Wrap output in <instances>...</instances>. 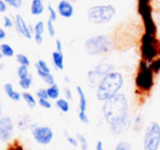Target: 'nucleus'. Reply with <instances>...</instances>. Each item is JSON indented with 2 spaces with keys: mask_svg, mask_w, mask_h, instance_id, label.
Wrapping results in <instances>:
<instances>
[{
  "mask_svg": "<svg viewBox=\"0 0 160 150\" xmlns=\"http://www.w3.org/2000/svg\"><path fill=\"white\" fill-rule=\"evenodd\" d=\"M8 4L4 2V0H0V13H4L7 11Z\"/></svg>",
  "mask_w": 160,
  "mask_h": 150,
  "instance_id": "nucleus-36",
  "label": "nucleus"
},
{
  "mask_svg": "<svg viewBox=\"0 0 160 150\" xmlns=\"http://www.w3.org/2000/svg\"><path fill=\"white\" fill-rule=\"evenodd\" d=\"M14 26V20L11 17H3V27L6 28H12Z\"/></svg>",
  "mask_w": 160,
  "mask_h": 150,
  "instance_id": "nucleus-29",
  "label": "nucleus"
},
{
  "mask_svg": "<svg viewBox=\"0 0 160 150\" xmlns=\"http://www.w3.org/2000/svg\"><path fill=\"white\" fill-rule=\"evenodd\" d=\"M0 119H1V104H0Z\"/></svg>",
  "mask_w": 160,
  "mask_h": 150,
  "instance_id": "nucleus-43",
  "label": "nucleus"
},
{
  "mask_svg": "<svg viewBox=\"0 0 160 150\" xmlns=\"http://www.w3.org/2000/svg\"><path fill=\"white\" fill-rule=\"evenodd\" d=\"M64 95H65V97H67L68 100L72 99V93H71V90H70L69 88H64Z\"/></svg>",
  "mask_w": 160,
  "mask_h": 150,
  "instance_id": "nucleus-38",
  "label": "nucleus"
},
{
  "mask_svg": "<svg viewBox=\"0 0 160 150\" xmlns=\"http://www.w3.org/2000/svg\"><path fill=\"white\" fill-rule=\"evenodd\" d=\"M32 83H33L32 77L28 75V77L21 78V80H20V82H19V85H20V87H21V88H23V89H25V90H26V89H28L31 87Z\"/></svg>",
  "mask_w": 160,
  "mask_h": 150,
  "instance_id": "nucleus-22",
  "label": "nucleus"
},
{
  "mask_svg": "<svg viewBox=\"0 0 160 150\" xmlns=\"http://www.w3.org/2000/svg\"><path fill=\"white\" fill-rule=\"evenodd\" d=\"M3 88H4V91H6L7 96H8L10 99H12L13 101H20V99H21V95H20L18 91H15L14 89H13L12 84H10V83H7V84L3 86Z\"/></svg>",
  "mask_w": 160,
  "mask_h": 150,
  "instance_id": "nucleus-14",
  "label": "nucleus"
},
{
  "mask_svg": "<svg viewBox=\"0 0 160 150\" xmlns=\"http://www.w3.org/2000/svg\"><path fill=\"white\" fill-rule=\"evenodd\" d=\"M22 97H23L24 101L28 104V106L30 107V108H35L36 107V100H35V98L33 97V95H31L30 93H23Z\"/></svg>",
  "mask_w": 160,
  "mask_h": 150,
  "instance_id": "nucleus-19",
  "label": "nucleus"
},
{
  "mask_svg": "<svg viewBox=\"0 0 160 150\" xmlns=\"http://www.w3.org/2000/svg\"><path fill=\"white\" fill-rule=\"evenodd\" d=\"M45 11V6L42 0H32L31 2V13L35 17L42 14Z\"/></svg>",
  "mask_w": 160,
  "mask_h": 150,
  "instance_id": "nucleus-12",
  "label": "nucleus"
},
{
  "mask_svg": "<svg viewBox=\"0 0 160 150\" xmlns=\"http://www.w3.org/2000/svg\"><path fill=\"white\" fill-rule=\"evenodd\" d=\"M7 4L11 8H14V9H20L23 4V0H4Z\"/></svg>",
  "mask_w": 160,
  "mask_h": 150,
  "instance_id": "nucleus-27",
  "label": "nucleus"
},
{
  "mask_svg": "<svg viewBox=\"0 0 160 150\" xmlns=\"http://www.w3.org/2000/svg\"><path fill=\"white\" fill-rule=\"evenodd\" d=\"M52 62L53 65L57 70H63L64 69V62H63V53L62 51H53L52 52Z\"/></svg>",
  "mask_w": 160,
  "mask_h": 150,
  "instance_id": "nucleus-13",
  "label": "nucleus"
},
{
  "mask_svg": "<svg viewBox=\"0 0 160 150\" xmlns=\"http://www.w3.org/2000/svg\"><path fill=\"white\" fill-rule=\"evenodd\" d=\"M38 104H39L40 106L45 109H50L51 108L50 101H49L48 99H46V98H39V99H38Z\"/></svg>",
  "mask_w": 160,
  "mask_h": 150,
  "instance_id": "nucleus-31",
  "label": "nucleus"
},
{
  "mask_svg": "<svg viewBox=\"0 0 160 150\" xmlns=\"http://www.w3.org/2000/svg\"><path fill=\"white\" fill-rule=\"evenodd\" d=\"M36 69H39V70L44 71V72H48L50 73V69H49L48 64H47V62L45 61V60H38L37 63H36Z\"/></svg>",
  "mask_w": 160,
  "mask_h": 150,
  "instance_id": "nucleus-24",
  "label": "nucleus"
},
{
  "mask_svg": "<svg viewBox=\"0 0 160 150\" xmlns=\"http://www.w3.org/2000/svg\"><path fill=\"white\" fill-rule=\"evenodd\" d=\"M96 149L97 150H105V149H103V147H102V143H101L100 140H98V142H97Z\"/></svg>",
  "mask_w": 160,
  "mask_h": 150,
  "instance_id": "nucleus-40",
  "label": "nucleus"
},
{
  "mask_svg": "<svg viewBox=\"0 0 160 150\" xmlns=\"http://www.w3.org/2000/svg\"><path fill=\"white\" fill-rule=\"evenodd\" d=\"M53 23H55V22L51 21L50 19H48L46 22V31L50 37H53L56 35V28H55V26H53Z\"/></svg>",
  "mask_w": 160,
  "mask_h": 150,
  "instance_id": "nucleus-23",
  "label": "nucleus"
},
{
  "mask_svg": "<svg viewBox=\"0 0 160 150\" xmlns=\"http://www.w3.org/2000/svg\"><path fill=\"white\" fill-rule=\"evenodd\" d=\"M78 119L81 120V122L83 123H89V119L87 118V114L86 112H78Z\"/></svg>",
  "mask_w": 160,
  "mask_h": 150,
  "instance_id": "nucleus-35",
  "label": "nucleus"
},
{
  "mask_svg": "<svg viewBox=\"0 0 160 150\" xmlns=\"http://www.w3.org/2000/svg\"><path fill=\"white\" fill-rule=\"evenodd\" d=\"M68 1H71V2H74V1H78V0H68Z\"/></svg>",
  "mask_w": 160,
  "mask_h": 150,
  "instance_id": "nucleus-44",
  "label": "nucleus"
},
{
  "mask_svg": "<svg viewBox=\"0 0 160 150\" xmlns=\"http://www.w3.org/2000/svg\"><path fill=\"white\" fill-rule=\"evenodd\" d=\"M36 96H37L38 98H46V99H49L48 93H47V89H45V88L38 89L37 93H36Z\"/></svg>",
  "mask_w": 160,
  "mask_h": 150,
  "instance_id": "nucleus-33",
  "label": "nucleus"
},
{
  "mask_svg": "<svg viewBox=\"0 0 160 150\" xmlns=\"http://www.w3.org/2000/svg\"><path fill=\"white\" fill-rule=\"evenodd\" d=\"M46 31V24L42 21H38L34 25V40L37 45H42L44 40V33Z\"/></svg>",
  "mask_w": 160,
  "mask_h": 150,
  "instance_id": "nucleus-11",
  "label": "nucleus"
},
{
  "mask_svg": "<svg viewBox=\"0 0 160 150\" xmlns=\"http://www.w3.org/2000/svg\"><path fill=\"white\" fill-rule=\"evenodd\" d=\"M116 14V9L111 4H100L91 7L87 11V19L93 24H106L112 20Z\"/></svg>",
  "mask_w": 160,
  "mask_h": 150,
  "instance_id": "nucleus-4",
  "label": "nucleus"
},
{
  "mask_svg": "<svg viewBox=\"0 0 160 150\" xmlns=\"http://www.w3.org/2000/svg\"><path fill=\"white\" fill-rule=\"evenodd\" d=\"M102 113L112 133L116 135L122 133L127 128L128 120V104L125 96L117 94L106 100L102 106Z\"/></svg>",
  "mask_w": 160,
  "mask_h": 150,
  "instance_id": "nucleus-1",
  "label": "nucleus"
},
{
  "mask_svg": "<svg viewBox=\"0 0 160 150\" xmlns=\"http://www.w3.org/2000/svg\"><path fill=\"white\" fill-rule=\"evenodd\" d=\"M13 135V123L10 116L0 119V140L8 142Z\"/></svg>",
  "mask_w": 160,
  "mask_h": 150,
  "instance_id": "nucleus-9",
  "label": "nucleus"
},
{
  "mask_svg": "<svg viewBox=\"0 0 160 150\" xmlns=\"http://www.w3.org/2000/svg\"><path fill=\"white\" fill-rule=\"evenodd\" d=\"M112 42L106 35H95L85 40L84 49L89 56L105 55L111 49Z\"/></svg>",
  "mask_w": 160,
  "mask_h": 150,
  "instance_id": "nucleus-3",
  "label": "nucleus"
},
{
  "mask_svg": "<svg viewBox=\"0 0 160 150\" xmlns=\"http://www.w3.org/2000/svg\"><path fill=\"white\" fill-rule=\"evenodd\" d=\"M113 70V65L110 63H100L94 68L93 70H91L87 74L88 77V82L92 85H96L97 83H99L102 77H105L107 74H109L110 72H112Z\"/></svg>",
  "mask_w": 160,
  "mask_h": 150,
  "instance_id": "nucleus-6",
  "label": "nucleus"
},
{
  "mask_svg": "<svg viewBox=\"0 0 160 150\" xmlns=\"http://www.w3.org/2000/svg\"><path fill=\"white\" fill-rule=\"evenodd\" d=\"M2 58H3V55H2L1 50H0V59H2Z\"/></svg>",
  "mask_w": 160,
  "mask_h": 150,
  "instance_id": "nucleus-42",
  "label": "nucleus"
},
{
  "mask_svg": "<svg viewBox=\"0 0 160 150\" xmlns=\"http://www.w3.org/2000/svg\"><path fill=\"white\" fill-rule=\"evenodd\" d=\"M36 70H37L38 76H39V77L42 78L45 83H47V84H49V85L55 84V77H53V75L51 74V73L44 72V71L39 70V69H36Z\"/></svg>",
  "mask_w": 160,
  "mask_h": 150,
  "instance_id": "nucleus-16",
  "label": "nucleus"
},
{
  "mask_svg": "<svg viewBox=\"0 0 160 150\" xmlns=\"http://www.w3.org/2000/svg\"><path fill=\"white\" fill-rule=\"evenodd\" d=\"M33 136L38 144L48 145L52 140L53 132L48 126H37L33 129Z\"/></svg>",
  "mask_w": 160,
  "mask_h": 150,
  "instance_id": "nucleus-8",
  "label": "nucleus"
},
{
  "mask_svg": "<svg viewBox=\"0 0 160 150\" xmlns=\"http://www.w3.org/2000/svg\"><path fill=\"white\" fill-rule=\"evenodd\" d=\"M47 10H48V13H49V17H48V19H50L51 21H53V22L57 21L58 14H59V13H58V11H57V10H55V8H53L52 6H50V4L48 6Z\"/></svg>",
  "mask_w": 160,
  "mask_h": 150,
  "instance_id": "nucleus-25",
  "label": "nucleus"
},
{
  "mask_svg": "<svg viewBox=\"0 0 160 150\" xmlns=\"http://www.w3.org/2000/svg\"><path fill=\"white\" fill-rule=\"evenodd\" d=\"M56 104H57V107L60 109V110L62 111V112H68L70 109V106H69V102H68L67 99H58L57 101H56Z\"/></svg>",
  "mask_w": 160,
  "mask_h": 150,
  "instance_id": "nucleus-20",
  "label": "nucleus"
},
{
  "mask_svg": "<svg viewBox=\"0 0 160 150\" xmlns=\"http://www.w3.org/2000/svg\"><path fill=\"white\" fill-rule=\"evenodd\" d=\"M15 59H17V62L20 65H26V66L30 65V59L25 55H23V53H18L15 56Z\"/></svg>",
  "mask_w": 160,
  "mask_h": 150,
  "instance_id": "nucleus-21",
  "label": "nucleus"
},
{
  "mask_svg": "<svg viewBox=\"0 0 160 150\" xmlns=\"http://www.w3.org/2000/svg\"><path fill=\"white\" fill-rule=\"evenodd\" d=\"M64 136H65V138H67V139H68V142H69L70 144L72 145V146H74V147H76V146H78V140H76V139H74V138H72L71 136H70L69 134L67 133V131H64Z\"/></svg>",
  "mask_w": 160,
  "mask_h": 150,
  "instance_id": "nucleus-34",
  "label": "nucleus"
},
{
  "mask_svg": "<svg viewBox=\"0 0 160 150\" xmlns=\"http://www.w3.org/2000/svg\"><path fill=\"white\" fill-rule=\"evenodd\" d=\"M47 93H48V97L50 99H58V97L60 95V90L58 85L56 83L52 85H49V87L47 88Z\"/></svg>",
  "mask_w": 160,
  "mask_h": 150,
  "instance_id": "nucleus-17",
  "label": "nucleus"
},
{
  "mask_svg": "<svg viewBox=\"0 0 160 150\" xmlns=\"http://www.w3.org/2000/svg\"><path fill=\"white\" fill-rule=\"evenodd\" d=\"M142 125H143V119H142L141 115H137L134 122V129L135 131H139L142 128Z\"/></svg>",
  "mask_w": 160,
  "mask_h": 150,
  "instance_id": "nucleus-32",
  "label": "nucleus"
},
{
  "mask_svg": "<svg viewBox=\"0 0 160 150\" xmlns=\"http://www.w3.org/2000/svg\"><path fill=\"white\" fill-rule=\"evenodd\" d=\"M160 145V126L158 123L152 122L146 128L144 136V149L158 150Z\"/></svg>",
  "mask_w": 160,
  "mask_h": 150,
  "instance_id": "nucleus-5",
  "label": "nucleus"
},
{
  "mask_svg": "<svg viewBox=\"0 0 160 150\" xmlns=\"http://www.w3.org/2000/svg\"><path fill=\"white\" fill-rule=\"evenodd\" d=\"M76 91H78V98H80V112H86L87 109V100L85 97V94L83 91L82 87L76 86Z\"/></svg>",
  "mask_w": 160,
  "mask_h": 150,
  "instance_id": "nucleus-15",
  "label": "nucleus"
},
{
  "mask_svg": "<svg viewBox=\"0 0 160 150\" xmlns=\"http://www.w3.org/2000/svg\"><path fill=\"white\" fill-rule=\"evenodd\" d=\"M56 50L62 51V42L60 39H56Z\"/></svg>",
  "mask_w": 160,
  "mask_h": 150,
  "instance_id": "nucleus-37",
  "label": "nucleus"
},
{
  "mask_svg": "<svg viewBox=\"0 0 160 150\" xmlns=\"http://www.w3.org/2000/svg\"><path fill=\"white\" fill-rule=\"evenodd\" d=\"M14 19V25L17 32L26 39H32L34 36V26L28 25L21 14H17Z\"/></svg>",
  "mask_w": 160,
  "mask_h": 150,
  "instance_id": "nucleus-7",
  "label": "nucleus"
},
{
  "mask_svg": "<svg viewBox=\"0 0 160 150\" xmlns=\"http://www.w3.org/2000/svg\"><path fill=\"white\" fill-rule=\"evenodd\" d=\"M76 138L81 143V147H82V150H87L88 148V145H87V140L82 134H76Z\"/></svg>",
  "mask_w": 160,
  "mask_h": 150,
  "instance_id": "nucleus-28",
  "label": "nucleus"
},
{
  "mask_svg": "<svg viewBox=\"0 0 160 150\" xmlns=\"http://www.w3.org/2000/svg\"><path fill=\"white\" fill-rule=\"evenodd\" d=\"M10 150H24V149L22 146H14V147H11Z\"/></svg>",
  "mask_w": 160,
  "mask_h": 150,
  "instance_id": "nucleus-41",
  "label": "nucleus"
},
{
  "mask_svg": "<svg viewBox=\"0 0 160 150\" xmlns=\"http://www.w3.org/2000/svg\"><path fill=\"white\" fill-rule=\"evenodd\" d=\"M0 50H1L3 57L11 58L14 56V50H13V48L9 44H6V42L0 45Z\"/></svg>",
  "mask_w": 160,
  "mask_h": 150,
  "instance_id": "nucleus-18",
  "label": "nucleus"
},
{
  "mask_svg": "<svg viewBox=\"0 0 160 150\" xmlns=\"http://www.w3.org/2000/svg\"><path fill=\"white\" fill-rule=\"evenodd\" d=\"M116 150H131V145L128 142H121L117 145Z\"/></svg>",
  "mask_w": 160,
  "mask_h": 150,
  "instance_id": "nucleus-30",
  "label": "nucleus"
},
{
  "mask_svg": "<svg viewBox=\"0 0 160 150\" xmlns=\"http://www.w3.org/2000/svg\"><path fill=\"white\" fill-rule=\"evenodd\" d=\"M6 37H7V33H6V31H4L2 27H0V40H3Z\"/></svg>",
  "mask_w": 160,
  "mask_h": 150,
  "instance_id": "nucleus-39",
  "label": "nucleus"
},
{
  "mask_svg": "<svg viewBox=\"0 0 160 150\" xmlns=\"http://www.w3.org/2000/svg\"><path fill=\"white\" fill-rule=\"evenodd\" d=\"M57 11L60 17H64V19H70V17H72L74 14V7L71 1L60 0L57 6Z\"/></svg>",
  "mask_w": 160,
  "mask_h": 150,
  "instance_id": "nucleus-10",
  "label": "nucleus"
},
{
  "mask_svg": "<svg viewBox=\"0 0 160 150\" xmlns=\"http://www.w3.org/2000/svg\"><path fill=\"white\" fill-rule=\"evenodd\" d=\"M123 85V77L119 72H110L99 82L97 87V99L105 102L118 94Z\"/></svg>",
  "mask_w": 160,
  "mask_h": 150,
  "instance_id": "nucleus-2",
  "label": "nucleus"
},
{
  "mask_svg": "<svg viewBox=\"0 0 160 150\" xmlns=\"http://www.w3.org/2000/svg\"><path fill=\"white\" fill-rule=\"evenodd\" d=\"M18 76L21 78H24V77H28V66L26 65H20L19 69H18Z\"/></svg>",
  "mask_w": 160,
  "mask_h": 150,
  "instance_id": "nucleus-26",
  "label": "nucleus"
}]
</instances>
